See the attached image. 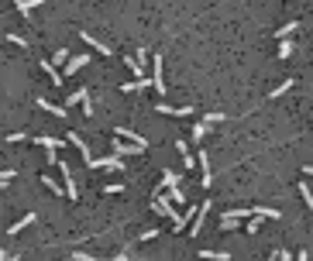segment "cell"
Listing matches in <instances>:
<instances>
[{"mask_svg":"<svg viewBox=\"0 0 313 261\" xmlns=\"http://www.w3.org/2000/svg\"><path fill=\"white\" fill-rule=\"evenodd\" d=\"M69 144H76V148H79V155H83V162H86V165L93 162V155H89V144H86V141L79 137L76 130H69Z\"/></svg>","mask_w":313,"mask_h":261,"instance_id":"8","label":"cell"},{"mask_svg":"<svg viewBox=\"0 0 313 261\" xmlns=\"http://www.w3.org/2000/svg\"><path fill=\"white\" fill-rule=\"evenodd\" d=\"M293 48H296V45H293V38H282V45H279V59H289V55H293Z\"/></svg>","mask_w":313,"mask_h":261,"instance_id":"24","label":"cell"},{"mask_svg":"<svg viewBox=\"0 0 313 261\" xmlns=\"http://www.w3.org/2000/svg\"><path fill=\"white\" fill-rule=\"evenodd\" d=\"M79 38L93 48V52H100V55H110V45H103V42H96V35H86V31H79Z\"/></svg>","mask_w":313,"mask_h":261,"instance_id":"9","label":"cell"},{"mask_svg":"<svg viewBox=\"0 0 313 261\" xmlns=\"http://www.w3.org/2000/svg\"><path fill=\"white\" fill-rule=\"evenodd\" d=\"M196 162H200L196 169L203 172V175H200V182H203V189H210V186H214V172H210V158H207V155H200Z\"/></svg>","mask_w":313,"mask_h":261,"instance_id":"7","label":"cell"},{"mask_svg":"<svg viewBox=\"0 0 313 261\" xmlns=\"http://www.w3.org/2000/svg\"><path fill=\"white\" fill-rule=\"evenodd\" d=\"M110 151L124 158V155H141L145 148H141V144H131V141H124V137H114V141H110Z\"/></svg>","mask_w":313,"mask_h":261,"instance_id":"3","label":"cell"},{"mask_svg":"<svg viewBox=\"0 0 313 261\" xmlns=\"http://www.w3.org/2000/svg\"><path fill=\"white\" fill-rule=\"evenodd\" d=\"M165 193H169V199H172V203H182V199H186V196H182V189H179V186H172V189H165Z\"/></svg>","mask_w":313,"mask_h":261,"instance_id":"28","label":"cell"},{"mask_svg":"<svg viewBox=\"0 0 313 261\" xmlns=\"http://www.w3.org/2000/svg\"><path fill=\"white\" fill-rule=\"evenodd\" d=\"M86 62H93V59H89V55H73V59L66 62V72H62V76H73V72H79Z\"/></svg>","mask_w":313,"mask_h":261,"instance_id":"12","label":"cell"},{"mask_svg":"<svg viewBox=\"0 0 313 261\" xmlns=\"http://www.w3.org/2000/svg\"><path fill=\"white\" fill-rule=\"evenodd\" d=\"M31 223H35V213H28V217H21V220H17L14 227H7V234H21V230H24V227H31Z\"/></svg>","mask_w":313,"mask_h":261,"instance_id":"18","label":"cell"},{"mask_svg":"<svg viewBox=\"0 0 313 261\" xmlns=\"http://www.w3.org/2000/svg\"><path fill=\"white\" fill-rule=\"evenodd\" d=\"M155 110H158V114H165V117H186L193 107H165V103H158Z\"/></svg>","mask_w":313,"mask_h":261,"instance_id":"13","label":"cell"},{"mask_svg":"<svg viewBox=\"0 0 313 261\" xmlns=\"http://www.w3.org/2000/svg\"><path fill=\"white\" fill-rule=\"evenodd\" d=\"M262 220H265L262 213H251V220H248V227H244V230H248V234H258V230H262Z\"/></svg>","mask_w":313,"mask_h":261,"instance_id":"22","label":"cell"},{"mask_svg":"<svg viewBox=\"0 0 313 261\" xmlns=\"http://www.w3.org/2000/svg\"><path fill=\"white\" fill-rule=\"evenodd\" d=\"M303 175H313V165H303Z\"/></svg>","mask_w":313,"mask_h":261,"instance_id":"37","label":"cell"},{"mask_svg":"<svg viewBox=\"0 0 313 261\" xmlns=\"http://www.w3.org/2000/svg\"><path fill=\"white\" fill-rule=\"evenodd\" d=\"M221 230H224V234H234V230H241V220H237V217H221Z\"/></svg>","mask_w":313,"mask_h":261,"instance_id":"16","label":"cell"},{"mask_svg":"<svg viewBox=\"0 0 313 261\" xmlns=\"http://www.w3.org/2000/svg\"><path fill=\"white\" fill-rule=\"evenodd\" d=\"M100 169H110V172H124V158H121V155H107V158H100Z\"/></svg>","mask_w":313,"mask_h":261,"instance_id":"11","label":"cell"},{"mask_svg":"<svg viewBox=\"0 0 313 261\" xmlns=\"http://www.w3.org/2000/svg\"><path fill=\"white\" fill-rule=\"evenodd\" d=\"M214 128V124H207V121H200V124H193V141H203L207 137V130Z\"/></svg>","mask_w":313,"mask_h":261,"instance_id":"20","label":"cell"},{"mask_svg":"<svg viewBox=\"0 0 313 261\" xmlns=\"http://www.w3.org/2000/svg\"><path fill=\"white\" fill-rule=\"evenodd\" d=\"M148 86H155V79H145V76H138V79L124 83V86H121V93H141V89H148Z\"/></svg>","mask_w":313,"mask_h":261,"instance_id":"6","label":"cell"},{"mask_svg":"<svg viewBox=\"0 0 313 261\" xmlns=\"http://www.w3.org/2000/svg\"><path fill=\"white\" fill-rule=\"evenodd\" d=\"M296 261H310V251H300V255H296Z\"/></svg>","mask_w":313,"mask_h":261,"instance_id":"36","label":"cell"},{"mask_svg":"<svg viewBox=\"0 0 313 261\" xmlns=\"http://www.w3.org/2000/svg\"><path fill=\"white\" fill-rule=\"evenodd\" d=\"M83 114H86V117H93V100H89V96L83 100Z\"/></svg>","mask_w":313,"mask_h":261,"instance_id":"32","label":"cell"},{"mask_svg":"<svg viewBox=\"0 0 313 261\" xmlns=\"http://www.w3.org/2000/svg\"><path fill=\"white\" fill-rule=\"evenodd\" d=\"M296 28H300V24H296V21H289V24H282V28H279V31H275V38H279V42H282V38H289V35H293V31H296Z\"/></svg>","mask_w":313,"mask_h":261,"instance_id":"23","label":"cell"},{"mask_svg":"<svg viewBox=\"0 0 313 261\" xmlns=\"http://www.w3.org/2000/svg\"><path fill=\"white\" fill-rule=\"evenodd\" d=\"M162 193H165V189L158 186V189H155V199H152V210L172 220V230H189V223H193V220H189L186 213H179V210L172 206V199H162Z\"/></svg>","mask_w":313,"mask_h":261,"instance_id":"1","label":"cell"},{"mask_svg":"<svg viewBox=\"0 0 313 261\" xmlns=\"http://www.w3.org/2000/svg\"><path fill=\"white\" fill-rule=\"evenodd\" d=\"M182 165H186V169L193 172V165H200V162H193V151H189V155H182Z\"/></svg>","mask_w":313,"mask_h":261,"instance_id":"33","label":"cell"},{"mask_svg":"<svg viewBox=\"0 0 313 261\" xmlns=\"http://www.w3.org/2000/svg\"><path fill=\"white\" fill-rule=\"evenodd\" d=\"M42 186H45V189H52L55 196H66V186H59L52 175H42Z\"/></svg>","mask_w":313,"mask_h":261,"instance_id":"19","label":"cell"},{"mask_svg":"<svg viewBox=\"0 0 313 261\" xmlns=\"http://www.w3.org/2000/svg\"><path fill=\"white\" fill-rule=\"evenodd\" d=\"M38 107H42L45 114H52V117H59V121H62V117H69V107H66V103H52V100H45V96H38Z\"/></svg>","mask_w":313,"mask_h":261,"instance_id":"4","label":"cell"},{"mask_svg":"<svg viewBox=\"0 0 313 261\" xmlns=\"http://www.w3.org/2000/svg\"><path fill=\"white\" fill-rule=\"evenodd\" d=\"M110 261H128V248H124L121 255H114V258H110Z\"/></svg>","mask_w":313,"mask_h":261,"instance_id":"35","label":"cell"},{"mask_svg":"<svg viewBox=\"0 0 313 261\" xmlns=\"http://www.w3.org/2000/svg\"><path fill=\"white\" fill-rule=\"evenodd\" d=\"M155 234H158L155 227H148V230H141V234H138V241H152V237H155Z\"/></svg>","mask_w":313,"mask_h":261,"instance_id":"31","label":"cell"},{"mask_svg":"<svg viewBox=\"0 0 313 261\" xmlns=\"http://www.w3.org/2000/svg\"><path fill=\"white\" fill-rule=\"evenodd\" d=\"M59 172H62V179H66V199H79V189H76V172L66 165V162H59Z\"/></svg>","mask_w":313,"mask_h":261,"instance_id":"2","label":"cell"},{"mask_svg":"<svg viewBox=\"0 0 313 261\" xmlns=\"http://www.w3.org/2000/svg\"><path fill=\"white\" fill-rule=\"evenodd\" d=\"M38 3H45V0H14V7H17L21 17H31V7H38Z\"/></svg>","mask_w":313,"mask_h":261,"instance_id":"14","label":"cell"},{"mask_svg":"<svg viewBox=\"0 0 313 261\" xmlns=\"http://www.w3.org/2000/svg\"><path fill=\"white\" fill-rule=\"evenodd\" d=\"M73 261H100V258H93V255H83V251H76V255H73Z\"/></svg>","mask_w":313,"mask_h":261,"instance_id":"34","label":"cell"},{"mask_svg":"<svg viewBox=\"0 0 313 261\" xmlns=\"http://www.w3.org/2000/svg\"><path fill=\"white\" fill-rule=\"evenodd\" d=\"M162 62H165L162 55H155V59H152V79H155V93H162V96H165V76H162Z\"/></svg>","mask_w":313,"mask_h":261,"instance_id":"5","label":"cell"},{"mask_svg":"<svg viewBox=\"0 0 313 261\" xmlns=\"http://www.w3.org/2000/svg\"><path fill=\"white\" fill-rule=\"evenodd\" d=\"M255 213H262L265 220H268V217H275V220H279V210H272V206H255Z\"/></svg>","mask_w":313,"mask_h":261,"instance_id":"27","label":"cell"},{"mask_svg":"<svg viewBox=\"0 0 313 261\" xmlns=\"http://www.w3.org/2000/svg\"><path fill=\"white\" fill-rule=\"evenodd\" d=\"M103 193H107V196H117V193H124V186H121V182H110V186H103Z\"/></svg>","mask_w":313,"mask_h":261,"instance_id":"29","label":"cell"},{"mask_svg":"<svg viewBox=\"0 0 313 261\" xmlns=\"http://www.w3.org/2000/svg\"><path fill=\"white\" fill-rule=\"evenodd\" d=\"M42 69H45V76H48V79H52L55 86H62V72L55 69V62H42Z\"/></svg>","mask_w":313,"mask_h":261,"instance_id":"15","label":"cell"},{"mask_svg":"<svg viewBox=\"0 0 313 261\" xmlns=\"http://www.w3.org/2000/svg\"><path fill=\"white\" fill-rule=\"evenodd\" d=\"M35 144H42L45 151H52V148H62V141H59V137H48V134H42V137H35Z\"/></svg>","mask_w":313,"mask_h":261,"instance_id":"17","label":"cell"},{"mask_svg":"<svg viewBox=\"0 0 313 261\" xmlns=\"http://www.w3.org/2000/svg\"><path fill=\"white\" fill-rule=\"evenodd\" d=\"M114 134H117V137H124V141H131V144H141V148H148V141H145V137H141V134H138V130L117 128V130H114Z\"/></svg>","mask_w":313,"mask_h":261,"instance_id":"10","label":"cell"},{"mask_svg":"<svg viewBox=\"0 0 313 261\" xmlns=\"http://www.w3.org/2000/svg\"><path fill=\"white\" fill-rule=\"evenodd\" d=\"M203 121H207V124H221V121H224V114H217V110H214V114H207Z\"/></svg>","mask_w":313,"mask_h":261,"instance_id":"30","label":"cell"},{"mask_svg":"<svg viewBox=\"0 0 313 261\" xmlns=\"http://www.w3.org/2000/svg\"><path fill=\"white\" fill-rule=\"evenodd\" d=\"M286 89H293V79H282V83H279V86H275V89H268V96H272V100H275V96H282V93H286Z\"/></svg>","mask_w":313,"mask_h":261,"instance_id":"25","label":"cell"},{"mask_svg":"<svg viewBox=\"0 0 313 261\" xmlns=\"http://www.w3.org/2000/svg\"><path fill=\"white\" fill-rule=\"evenodd\" d=\"M300 196H303V203L313 210V193H310V186H307V182H300Z\"/></svg>","mask_w":313,"mask_h":261,"instance_id":"26","label":"cell"},{"mask_svg":"<svg viewBox=\"0 0 313 261\" xmlns=\"http://www.w3.org/2000/svg\"><path fill=\"white\" fill-rule=\"evenodd\" d=\"M172 186H179V175L165 169V172H162V189H172Z\"/></svg>","mask_w":313,"mask_h":261,"instance_id":"21","label":"cell"}]
</instances>
